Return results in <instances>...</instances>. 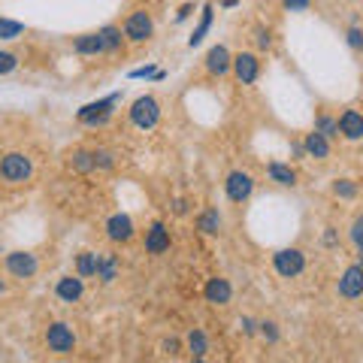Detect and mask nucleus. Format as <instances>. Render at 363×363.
<instances>
[{
  "mask_svg": "<svg viewBox=\"0 0 363 363\" xmlns=\"http://www.w3.org/2000/svg\"><path fill=\"white\" fill-rule=\"evenodd\" d=\"M0 179L6 182L9 188H18V185H28L33 179V161L25 152H9L0 157Z\"/></svg>",
  "mask_w": 363,
  "mask_h": 363,
  "instance_id": "1",
  "label": "nucleus"
},
{
  "mask_svg": "<svg viewBox=\"0 0 363 363\" xmlns=\"http://www.w3.org/2000/svg\"><path fill=\"white\" fill-rule=\"evenodd\" d=\"M128 116L136 130H152V128H157V121H161V104H157V97L143 94L130 104Z\"/></svg>",
  "mask_w": 363,
  "mask_h": 363,
  "instance_id": "2",
  "label": "nucleus"
},
{
  "mask_svg": "<svg viewBox=\"0 0 363 363\" xmlns=\"http://www.w3.org/2000/svg\"><path fill=\"white\" fill-rule=\"evenodd\" d=\"M43 339H45V348H49L52 354H58V357H67V354H73L76 351V333H73V327L67 321L49 324Z\"/></svg>",
  "mask_w": 363,
  "mask_h": 363,
  "instance_id": "3",
  "label": "nucleus"
},
{
  "mask_svg": "<svg viewBox=\"0 0 363 363\" xmlns=\"http://www.w3.org/2000/svg\"><path fill=\"white\" fill-rule=\"evenodd\" d=\"M230 73H233V79H236L240 85L252 88L257 79H260V73H264V61H260L255 52H240V55H233Z\"/></svg>",
  "mask_w": 363,
  "mask_h": 363,
  "instance_id": "4",
  "label": "nucleus"
},
{
  "mask_svg": "<svg viewBox=\"0 0 363 363\" xmlns=\"http://www.w3.org/2000/svg\"><path fill=\"white\" fill-rule=\"evenodd\" d=\"M224 194L230 203L242 206V203L255 194V176L248 173V169H230L224 179Z\"/></svg>",
  "mask_w": 363,
  "mask_h": 363,
  "instance_id": "5",
  "label": "nucleus"
},
{
  "mask_svg": "<svg viewBox=\"0 0 363 363\" xmlns=\"http://www.w3.org/2000/svg\"><path fill=\"white\" fill-rule=\"evenodd\" d=\"M124 40L128 43H149L155 37V18L152 13H145V9H136V13H130L128 18H124Z\"/></svg>",
  "mask_w": 363,
  "mask_h": 363,
  "instance_id": "6",
  "label": "nucleus"
},
{
  "mask_svg": "<svg viewBox=\"0 0 363 363\" xmlns=\"http://www.w3.org/2000/svg\"><path fill=\"white\" fill-rule=\"evenodd\" d=\"M272 269L279 272L281 279H297L300 272L306 269V255L300 248H279L276 255H272Z\"/></svg>",
  "mask_w": 363,
  "mask_h": 363,
  "instance_id": "7",
  "label": "nucleus"
},
{
  "mask_svg": "<svg viewBox=\"0 0 363 363\" xmlns=\"http://www.w3.org/2000/svg\"><path fill=\"white\" fill-rule=\"evenodd\" d=\"M4 267H6V272L13 279H33L37 276V269H40V260H37V255H30V252H9L6 257H4Z\"/></svg>",
  "mask_w": 363,
  "mask_h": 363,
  "instance_id": "8",
  "label": "nucleus"
},
{
  "mask_svg": "<svg viewBox=\"0 0 363 363\" xmlns=\"http://www.w3.org/2000/svg\"><path fill=\"white\" fill-rule=\"evenodd\" d=\"M336 291H339V297H342V300H357V297H363V267H360V264L345 267V272H342V276H339V281H336Z\"/></svg>",
  "mask_w": 363,
  "mask_h": 363,
  "instance_id": "9",
  "label": "nucleus"
},
{
  "mask_svg": "<svg viewBox=\"0 0 363 363\" xmlns=\"http://www.w3.org/2000/svg\"><path fill=\"white\" fill-rule=\"evenodd\" d=\"M118 104V97H109V100H97V104H88L79 109V121L88 124V128H100L112 118V106Z\"/></svg>",
  "mask_w": 363,
  "mask_h": 363,
  "instance_id": "10",
  "label": "nucleus"
},
{
  "mask_svg": "<svg viewBox=\"0 0 363 363\" xmlns=\"http://www.w3.org/2000/svg\"><path fill=\"white\" fill-rule=\"evenodd\" d=\"M230 64H233V55H230V49H227L224 43L212 45V49L206 52V58H203V67H206V73L215 76V79H221V76L230 73Z\"/></svg>",
  "mask_w": 363,
  "mask_h": 363,
  "instance_id": "11",
  "label": "nucleus"
},
{
  "mask_svg": "<svg viewBox=\"0 0 363 363\" xmlns=\"http://www.w3.org/2000/svg\"><path fill=\"white\" fill-rule=\"evenodd\" d=\"M203 300H206L209 306H230L233 285L221 276H212V279H206V285H203Z\"/></svg>",
  "mask_w": 363,
  "mask_h": 363,
  "instance_id": "12",
  "label": "nucleus"
},
{
  "mask_svg": "<svg viewBox=\"0 0 363 363\" xmlns=\"http://www.w3.org/2000/svg\"><path fill=\"white\" fill-rule=\"evenodd\" d=\"M85 294V279L79 272H70V276H61L55 281V297L61 303H79Z\"/></svg>",
  "mask_w": 363,
  "mask_h": 363,
  "instance_id": "13",
  "label": "nucleus"
},
{
  "mask_svg": "<svg viewBox=\"0 0 363 363\" xmlns=\"http://www.w3.org/2000/svg\"><path fill=\"white\" fill-rule=\"evenodd\" d=\"M106 236L112 242H130L136 236V227H133V218L124 212H116L106 218Z\"/></svg>",
  "mask_w": 363,
  "mask_h": 363,
  "instance_id": "14",
  "label": "nucleus"
},
{
  "mask_svg": "<svg viewBox=\"0 0 363 363\" xmlns=\"http://www.w3.org/2000/svg\"><path fill=\"white\" fill-rule=\"evenodd\" d=\"M339 124V136L348 143H360L363 140V112L360 109H345L342 116L336 118Z\"/></svg>",
  "mask_w": 363,
  "mask_h": 363,
  "instance_id": "15",
  "label": "nucleus"
},
{
  "mask_svg": "<svg viewBox=\"0 0 363 363\" xmlns=\"http://www.w3.org/2000/svg\"><path fill=\"white\" fill-rule=\"evenodd\" d=\"M145 252L149 255H167L169 252V230H167V224L164 221H152L149 224V230H145Z\"/></svg>",
  "mask_w": 363,
  "mask_h": 363,
  "instance_id": "16",
  "label": "nucleus"
},
{
  "mask_svg": "<svg viewBox=\"0 0 363 363\" xmlns=\"http://www.w3.org/2000/svg\"><path fill=\"white\" fill-rule=\"evenodd\" d=\"M330 152H333V145H330V140H327L324 133H318L315 128H312V133H306V140H303V155H306V157H315V161H327V157H330Z\"/></svg>",
  "mask_w": 363,
  "mask_h": 363,
  "instance_id": "17",
  "label": "nucleus"
},
{
  "mask_svg": "<svg viewBox=\"0 0 363 363\" xmlns=\"http://www.w3.org/2000/svg\"><path fill=\"white\" fill-rule=\"evenodd\" d=\"M267 176L272 185H279V188H294L297 185V169H294L291 164L285 161H269L267 164Z\"/></svg>",
  "mask_w": 363,
  "mask_h": 363,
  "instance_id": "18",
  "label": "nucleus"
},
{
  "mask_svg": "<svg viewBox=\"0 0 363 363\" xmlns=\"http://www.w3.org/2000/svg\"><path fill=\"white\" fill-rule=\"evenodd\" d=\"M73 52L82 55V58H97V55H106L100 33H82V37H76L73 40Z\"/></svg>",
  "mask_w": 363,
  "mask_h": 363,
  "instance_id": "19",
  "label": "nucleus"
},
{
  "mask_svg": "<svg viewBox=\"0 0 363 363\" xmlns=\"http://www.w3.org/2000/svg\"><path fill=\"white\" fill-rule=\"evenodd\" d=\"M118 269H121V264H118V257L112 252L97 257V279L104 281V285H112V281L118 279Z\"/></svg>",
  "mask_w": 363,
  "mask_h": 363,
  "instance_id": "20",
  "label": "nucleus"
},
{
  "mask_svg": "<svg viewBox=\"0 0 363 363\" xmlns=\"http://www.w3.org/2000/svg\"><path fill=\"white\" fill-rule=\"evenodd\" d=\"M221 224H224V218H221V212L218 209H203L200 215H197V230L200 233H206V236H218L221 233Z\"/></svg>",
  "mask_w": 363,
  "mask_h": 363,
  "instance_id": "21",
  "label": "nucleus"
},
{
  "mask_svg": "<svg viewBox=\"0 0 363 363\" xmlns=\"http://www.w3.org/2000/svg\"><path fill=\"white\" fill-rule=\"evenodd\" d=\"M100 40H104V52L106 55H118L124 49V30L116 28V25H106V28H100Z\"/></svg>",
  "mask_w": 363,
  "mask_h": 363,
  "instance_id": "22",
  "label": "nucleus"
},
{
  "mask_svg": "<svg viewBox=\"0 0 363 363\" xmlns=\"http://www.w3.org/2000/svg\"><path fill=\"white\" fill-rule=\"evenodd\" d=\"M67 164L76 173H94V155H91V149H73L67 155Z\"/></svg>",
  "mask_w": 363,
  "mask_h": 363,
  "instance_id": "23",
  "label": "nucleus"
},
{
  "mask_svg": "<svg viewBox=\"0 0 363 363\" xmlns=\"http://www.w3.org/2000/svg\"><path fill=\"white\" fill-rule=\"evenodd\" d=\"M185 345H188V354L197 357V360L209 354V339H206V333H203V330H197V327L185 336Z\"/></svg>",
  "mask_w": 363,
  "mask_h": 363,
  "instance_id": "24",
  "label": "nucleus"
},
{
  "mask_svg": "<svg viewBox=\"0 0 363 363\" xmlns=\"http://www.w3.org/2000/svg\"><path fill=\"white\" fill-rule=\"evenodd\" d=\"M97 257L100 255H94V252H79L76 255V272L82 279H94L97 276Z\"/></svg>",
  "mask_w": 363,
  "mask_h": 363,
  "instance_id": "25",
  "label": "nucleus"
},
{
  "mask_svg": "<svg viewBox=\"0 0 363 363\" xmlns=\"http://www.w3.org/2000/svg\"><path fill=\"white\" fill-rule=\"evenodd\" d=\"M330 191H333V197H339V200H357V194H360L354 179H336L330 185Z\"/></svg>",
  "mask_w": 363,
  "mask_h": 363,
  "instance_id": "26",
  "label": "nucleus"
},
{
  "mask_svg": "<svg viewBox=\"0 0 363 363\" xmlns=\"http://www.w3.org/2000/svg\"><path fill=\"white\" fill-rule=\"evenodd\" d=\"M315 130L324 133L327 140H336V136H339V124H336L333 116H327V112H318V116H315Z\"/></svg>",
  "mask_w": 363,
  "mask_h": 363,
  "instance_id": "27",
  "label": "nucleus"
},
{
  "mask_svg": "<svg viewBox=\"0 0 363 363\" xmlns=\"http://www.w3.org/2000/svg\"><path fill=\"white\" fill-rule=\"evenodd\" d=\"M209 28H212V6H206L203 9V18H200V25L194 28V33H191V40H188V45L194 49V45H200L203 43V37L209 33Z\"/></svg>",
  "mask_w": 363,
  "mask_h": 363,
  "instance_id": "28",
  "label": "nucleus"
},
{
  "mask_svg": "<svg viewBox=\"0 0 363 363\" xmlns=\"http://www.w3.org/2000/svg\"><path fill=\"white\" fill-rule=\"evenodd\" d=\"M25 33V25L13 18H0V40H18Z\"/></svg>",
  "mask_w": 363,
  "mask_h": 363,
  "instance_id": "29",
  "label": "nucleus"
},
{
  "mask_svg": "<svg viewBox=\"0 0 363 363\" xmlns=\"http://www.w3.org/2000/svg\"><path fill=\"white\" fill-rule=\"evenodd\" d=\"M348 240H351V245H354L357 252H363V212L357 215L354 221H351V227H348Z\"/></svg>",
  "mask_w": 363,
  "mask_h": 363,
  "instance_id": "30",
  "label": "nucleus"
},
{
  "mask_svg": "<svg viewBox=\"0 0 363 363\" xmlns=\"http://www.w3.org/2000/svg\"><path fill=\"white\" fill-rule=\"evenodd\" d=\"M91 155H94V169H112L116 167V155H112L109 149H91Z\"/></svg>",
  "mask_w": 363,
  "mask_h": 363,
  "instance_id": "31",
  "label": "nucleus"
},
{
  "mask_svg": "<svg viewBox=\"0 0 363 363\" xmlns=\"http://www.w3.org/2000/svg\"><path fill=\"white\" fill-rule=\"evenodd\" d=\"M257 333L264 336L269 345L279 342V324H276V321H257Z\"/></svg>",
  "mask_w": 363,
  "mask_h": 363,
  "instance_id": "32",
  "label": "nucleus"
},
{
  "mask_svg": "<svg viewBox=\"0 0 363 363\" xmlns=\"http://www.w3.org/2000/svg\"><path fill=\"white\" fill-rule=\"evenodd\" d=\"M16 67H18V55H13V52H4V49H0V76L13 73Z\"/></svg>",
  "mask_w": 363,
  "mask_h": 363,
  "instance_id": "33",
  "label": "nucleus"
},
{
  "mask_svg": "<svg viewBox=\"0 0 363 363\" xmlns=\"http://www.w3.org/2000/svg\"><path fill=\"white\" fill-rule=\"evenodd\" d=\"M255 43H257L260 52H269V49H272V30L257 28V30H255Z\"/></svg>",
  "mask_w": 363,
  "mask_h": 363,
  "instance_id": "34",
  "label": "nucleus"
},
{
  "mask_svg": "<svg viewBox=\"0 0 363 363\" xmlns=\"http://www.w3.org/2000/svg\"><path fill=\"white\" fill-rule=\"evenodd\" d=\"M345 40H348L351 49H363V30H360V28H348Z\"/></svg>",
  "mask_w": 363,
  "mask_h": 363,
  "instance_id": "35",
  "label": "nucleus"
},
{
  "mask_svg": "<svg viewBox=\"0 0 363 363\" xmlns=\"http://www.w3.org/2000/svg\"><path fill=\"white\" fill-rule=\"evenodd\" d=\"M281 6L291 9V13H303V9L312 6V0H281Z\"/></svg>",
  "mask_w": 363,
  "mask_h": 363,
  "instance_id": "36",
  "label": "nucleus"
},
{
  "mask_svg": "<svg viewBox=\"0 0 363 363\" xmlns=\"http://www.w3.org/2000/svg\"><path fill=\"white\" fill-rule=\"evenodd\" d=\"M240 327H242V333H245V336H255V333H257V321H252V318H242Z\"/></svg>",
  "mask_w": 363,
  "mask_h": 363,
  "instance_id": "37",
  "label": "nucleus"
},
{
  "mask_svg": "<svg viewBox=\"0 0 363 363\" xmlns=\"http://www.w3.org/2000/svg\"><path fill=\"white\" fill-rule=\"evenodd\" d=\"M336 242H339L336 227H327V230H324V245H336Z\"/></svg>",
  "mask_w": 363,
  "mask_h": 363,
  "instance_id": "38",
  "label": "nucleus"
},
{
  "mask_svg": "<svg viewBox=\"0 0 363 363\" xmlns=\"http://www.w3.org/2000/svg\"><path fill=\"white\" fill-rule=\"evenodd\" d=\"M164 351L167 354H179V342L176 339H169V342H164Z\"/></svg>",
  "mask_w": 363,
  "mask_h": 363,
  "instance_id": "39",
  "label": "nucleus"
},
{
  "mask_svg": "<svg viewBox=\"0 0 363 363\" xmlns=\"http://www.w3.org/2000/svg\"><path fill=\"white\" fill-rule=\"evenodd\" d=\"M173 212H176V215H185V212H188V203H185V200H176Z\"/></svg>",
  "mask_w": 363,
  "mask_h": 363,
  "instance_id": "40",
  "label": "nucleus"
},
{
  "mask_svg": "<svg viewBox=\"0 0 363 363\" xmlns=\"http://www.w3.org/2000/svg\"><path fill=\"white\" fill-rule=\"evenodd\" d=\"M4 291H6V281H4V279H0V294H4Z\"/></svg>",
  "mask_w": 363,
  "mask_h": 363,
  "instance_id": "41",
  "label": "nucleus"
},
{
  "mask_svg": "<svg viewBox=\"0 0 363 363\" xmlns=\"http://www.w3.org/2000/svg\"><path fill=\"white\" fill-rule=\"evenodd\" d=\"M357 264H360V267H363V252H357Z\"/></svg>",
  "mask_w": 363,
  "mask_h": 363,
  "instance_id": "42",
  "label": "nucleus"
},
{
  "mask_svg": "<svg viewBox=\"0 0 363 363\" xmlns=\"http://www.w3.org/2000/svg\"><path fill=\"white\" fill-rule=\"evenodd\" d=\"M236 4V0H224V6H233Z\"/></svg>",
  "mask_w": 363,
  "mask_h": 363,
  "instance_id": "43",
  "label": "nucleus"
}]
</instances>
